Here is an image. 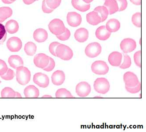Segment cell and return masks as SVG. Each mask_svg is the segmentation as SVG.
<instances>
[{"label": "cell", "instance_id": "cell-21", "mask_svg": "<svg viewBox=\"0 0 146 132\" xmlns=\"http://www.w3.org/2000/svg\"><path fill=\"white\" fill-rule=\"evenodd\" d=\"M72 4L75 9L82 12L88 10L90 7V3L87 4L83 0H72Z\"/></svg>", "mask_w": 146, "mask_h": 132}, {"label": "cell", "instance_id": "cell-17", "mask_svg": "<svg viewBox=\"0 0 146 132\" xmlns=\"http://www.w3.org/2000/svg\"><path fill=\"white\" fill-rule=\"evenodd\" d=\"M89 32L87 29L84 28H81L77 29L74 34V38L79 42L83 43L88 38Z\"/></svg>", "mask_w": 146, "mask_h": 132}, {"label": "cell", "instance_id": "cell-51", "mask_svg": "<svg viewBox=\"0 0 146 132\" xmlns=\"http://www.w3.org/2000/svg\"><path fill=\"white\" fill-rule=\"evenodd\" d=\"M1 83V81H0V83Z\"/></svg>", "mask_w": 146, "mask_h": 132}, {"label": "cell", "instance_id": "cell-38", "mask_svg": "<svg viewBox=\"0 0 146 132\" xmlns=\"http://www.w3.org/2000/svg\"><path fill=\"white\" fill-rule=\"evenodd\" d=\"M141 51L137 52L134 54L133 58L134 62H135L136 65L139 68L141 67Z\"/></svg>", "mask_w": 146, "mask_h": 132}, {"label": "cell", "instance_id": "cell-18", "mask_svg": "<svg viewBox=\"0 0 146 132\" xmlns=\"http://www.w3.org/2000/svg\"><path fill=\"white\" fill-rule=\"evenodd\" d=\"M95 34L98 39L102 41H106L110 37L111 32L108 31L106 26H102L97 29Z\"/></svg>", "mask_w": 146, "mask_h": 132}, {"label": "cell", "instance_id": "cell-30", "mask_svg": "<svg viewBox=\"0 0 146 132\" xmlns=\"http://www.w3.org/2000/svg\"><path fill=\"white\" fill-rule=\"evenodd\" d=\"M2 98H15V92L11 88L5 87L1 92Z\"/></svg>", "mask_w": 146, "mask_h": 132}, {"label": "cell", "instance_id": "cell-40", "mask_svg": "<svg viewBox=\"0 0 146 132\" xmlns=\"http://www.w3.org/2000/svg\"><path fill=\"white\" fill-rule=\"evenodd\" d=\"M8 66L5 62L0 59V76L4 75L8 70Z\"/></svg>", "mask_w": 146, "mask_h": 132}, {"label": "cell", "instance_id": "cell-12", "mask_svg": "<svg viewBox=\"0 0 146 132\" xmlns=\"http://www.w3.org/2000/svg\"><path fill=\"white\" fill-rule=\"evenodd\" d=\"M123 80L126 86L133 87L137 86L139 82L136 74L130 71L126 72L124 74Z\"/></svg>", "mask_w": 146, "mask_h": 132}, {"label": "cell", "instance_id": "cell-4", "mask_svg": "<svg viewBox=\"0 0 146 132\" xmlns=\"http://www.w3.org/2000/svg\"><path fill=\"white\" fill-rule=\"evenodd\" d=\"M48 28L51 33L55 35L62 34L66 29L63 21L58 19H55L50 21Z\"/></svg>", "mask_w": 146, "mask_h": 132}, {"label": "cell", "instance_id": "cell-36", "mask_svg": "<svg viewBox=\"0 0 146 132\" xmlns=\"http://www.w3.org/2000/svg\"><path fill=\"white\" fill-rule=\"evenodd\" d=\"M71 36V33L70 31L68 28H66L65 31L62 34L59 35H56V37L61 41H66L69 39Z\"/></svg>", "mask_w": 146, "mask_h": 132}, {"label": "cell", "instance_id": "cell-9", "mask_svg": "<svg viewBox=\"0 0 146 132\" xmlns=\"http://www.w3.org/2000/svg\"><path fill=\"white\" fill-rule=\"evenodd\" d=\"M6 45L10 51L11 52H18L22 49L23 43L20 38L13 37L8 40Z\"/></svg>", "mask_w": 146, "mask_h": 132}, {"label": "cell", "instance_id": "cell-10", "mask_svg": "<svg viewBox=\"0 0 146 132\" xmlns=\"http://www.w3.org/2000/svg\"><path fill=\"white\" fill-rule=\"evenodd\" d=\"M49 62V56L44 53H39L34 56L33 63L37 68L44 69L48 66Z\"/></svg>", "mask_w": 146, "mask_h": 132}, {"label": "cell", "instance_id": "cell-27", "mask_svg": "<svg viewBox=\"0 0 146 132\" xmlns=\"http://www.w3.org/2000/svg\"><path fill=\"white\" fill-rule=\"evenodd\" d=\"M37 50V46L33 42H28L25 44L24 46V51L25 53L29 56H33Z\"/></svg>", "mask_w": 146, "mask_h": 132}, {"label": "cell", "instance_id": "cell-26", "mask_svg": "<svg viewBox=\"0 0 146 132\" xmlns=\"http://www.w3.org/2000/svg\"><path fill=\"white\" fill-rule=\"evenodd\" d=\"M12 9L9 7L0 8V23H3L13 15Z\"/></svg>", "mask_w": 146, "mask_h": 132}, {"label": "cell", "instance_id": "cell-3", "mask_svg": "<svg viewBox=\"0 0 146 132\" xmlns=\"http://www.w3.org/2000/svg\"><path fill=\"white\" fill-rule=\"evenodd\" d=\"M94 86L95 90L100 94H105L110 89V84L108 80L104 78H98L94 81Z\"/></svg>", "mask_w": 146, "mask_h": 132}, {"label": "cell", "instance_id": "cell-45", "mask_svg": "<svg viewBox=\"0 0 146 132\" xmlns=\"http://www.w3.org/2000/svg\"><path fill=\"white\" fill-rule=\"evenodd\" d=\"M23 1L26 5H29L34 3L36 0H23Z\"/></svg>", "mask_w": 146, "mask_h": 132}, {"label": "cell", "instance_id": "cell-8", "mask_svg": "<svg viewBox=\"0 0 146 132\" xmlns=\"http://www.w3.org/2000/svg\"><path fill=\"white\" fill-rule=\"evenodd\" d=\"M33 81L40 87H47L49 85V78L46 74L42 73L39 72L35 74L33 76Z\"/></svg>", "mask_w": 146, "mask_h": 132}, {"label": "cell", "instance_id": "cell-14", "mask_svg": "<svg viewBox=\"0 0 146 132\" xmlns=\"http://www.w3.org/2000/svg\"><path fill=\"white\" fill-rule=\"evenodd\" d=\"M66 79L65 73L62 70H58L53 73L51 76L52 83L55 86H61Z\"/></svg>", "mask_w": 146, "mask_h": 132}, {"label": "cell", "instance_id": "cell-13", "mask_svg": "<svg viewBox=\"0 0 146 132\" xmlns=\"http://www.w3.org/2000/svg\"><path fill=\"white\" fill-rule=\"evenodd\" d=\"M80 15L76 12H69L67 15V21L69 26L77 27L80 25L82 22Z\"/></svg>", "mask_w": 146, "mask_h": 132}, {"label": "cell", "instance_id": "cell-33", "mask_svg": "<svg viewBox=\"0 0 146 132\" xmlns=\"http://www.w3.org/2000/svg\"><path fill=\"white\" fill-rule=\"evenodd\" d=\"M15 75V74L14 70L9 68L5 74L0 76L1 77V78L4 80H6V81H10V80L13 79Z\"/></svg>", "mask_w": 146, "mask_h": 132}, {"label": "cell", "instance_id": "cell-34", "mask_svg": "<svg viewBox=\"0 0 146 132\" xmlns=\"http://www.w3.org/2000/svg\"><path fill=\"white\" fill-rule=\"evenodd\" d=\"M7 38V32L5 26L0 23V45L3 44Z\"/></svg>", "mask_w": 146, "mask_h": 132}, {"label": "cell", "instance_id": "cell-23", "mask_svg": "<svg viewBox=\"0 0 146 132\" xmlns=\"http://www.w3.org/2000/svg\"><path fill=\"white\" fill-rule=\"evenodd\" d=\"M6 31L11 34H14L18 31L19 25L17 21L13 19H11L6 23L5 26Z\"/></svg>", "mask_w": 146, "mask_h": 132}, {"label": "cell", "instance_id": "cell-24", "mask_svg": "<svg viewBox=\"0 0 146 132\" xmlns=\"http://www.w3.org/2000/svg\"><path fill=\"white\" fill-rule=\"evenodd\" d=\"M106 28L110 32H115L119 31L120 27V23L117 19H111L108 21Z\"/></svg>", "mask_w": 146, "mask_h": 132}, {"label": "cell", "instance_id": "cell-29", "mask_svg": "<svg viewBox=\"0 0 146 132\" xmlns=\"http://www.w3.org/2000/svg\"><path fill=\"white\" fill-rule=\"evenodd\" d=\"M55 96L57 98H73L71 93L67 89L65 88L58 89L55 93Z\"/></svg>", "mask_w": 146, "mask_h": 132}, {"label": "cell", "instance_id": "cell-35", "mask_svg": "<svg viewBox=\"0 0 146 132\" xmlns=\"http://www.w3.org/2000/svg\"><path fill=\"white\" fill-rule=\"evenodd\" d=\"M46 1L49 8L55 9L60 5L62 0H46Z\"/></svg>", "mask_w": 146, "mask_h": 132}, {"label": "cell", "instance_id": "cell-44", "mask_svg": "<svg viewBox=\"0 0 146 132\" xmlns=\"http://www.w3.org/2000/svg\"><path fill=\"white\" fill-rule=\"evenodd\" d=\"M130 1L134 5H139L141 4V0H130Z\"/></svg>", "mask_w": 146, "mask_h": 132}, {"label": "cell", "instance_id": "cell-1", "mask_svg": "<svg viewBox=\"0 0 146 132\" xmlns=\"http://www.w3.org/2000/svg\"><path fill=\"white\" fill-rule=\"evenodd\" d=\"M16 80L20 85L25 86L31 81V73L27 67L23 66L16 69Z\"/></svg>", "mask_w": 146, "mask_h": 132}, {"label": "cell", "instance_id": "cell-47", "mask_svg": "<svg viewBox=\"0 0 146 132\" xmlns=\"http://www.w3.org/2000/svg\"><path fill=\"white\" fill-rule=\"evenodd\" d=\"M15 98H22V96L19 92H15Z\"/></svg>", "mask_w": 146, "mask_h": 132}, {"label": "cell", "instance_id": "cell-22", "mask_svg": "<svg viewBox=\"0 0 146 132\" xmlns=\"http://www.w3.org/2000/svg\"><path fill=\"white\" fill-rule=\"evenodd\" d=\"M87 22L93 26H95L101 22V18L99 15L96 11H93L86 15Z\"/></svg>", "mask_w": 146, "mask_h": 132}, {"label": "cell", "instance_id": "cell-5", "mask_svg": "<svg viewBox=\"0 0 146 132\" xmlns=\"http://www.w3.org/2000/svg\"><path fill=\"white\" fill-rule=\"evenodd\" d=\"M109 67L106 62L102 60L95 61L91 65V70L97 75H105L108 72Z\"/></svg>", "mask_w": 146, "mask_h": 132}, {"label": "cell", "instance_id": "cell-52", "mask_svg": "<svg viewBox=\"0 0 146 132\" xmlns=\"http://www.w3.org/2000/svg\"><path fill=\"white\" fill-rule=\"evenodd\" d=\"M36 1H38V0H36Z\"/></svg>", "mask_w": 146, "mask_h": 132}, {"label": "cell", "instance_id": "cell-6", "mask_svg": "<svg viewBox=\"0 0 146 132\" xmlns=\"http://www.w3.org/2000/svg\"><path fill=\"white\" fill-rule=\"evenodd\" d=\"M102 48L98 42H93L89 44L86 48L85 52L86 55L90 58H95L100 54Z\"/></svg>", "mask_w": 146, "mask_h": 132}, {"label": "cell", "instance_id": "cell-20", "mask_svg": "<svg viewBox=\"0 0 146 132\" xmlns=\"http://www.w3.org/2000/svg\"><path fill=\"white\" fill-rule=\"evenodd\" d=\"M8 62L10 67L15 69L24 64L23 59L18 55L11 56L8 59Z\"/></svg>", "mask_w": 146, "mask_h": 132}, {"label": "cell", "instance_id": "cell-7", "mask_svg": "<svg viewBox=\"0 0 146 132\" xmlns=\"http://www.w3.org/2000/svg\"><path fill=\"white\" fill-rule=\"evenodd\" d=\"M91 90L90 85L86 82H81L76 86V93L80 97H86L89 95Z\"/></svg>", "mask_w": 146, "mask_h": 132}, {"label": "cell", "instance_id": "cell-32", "mask_svg": "<svg viewBox=\"0 0 146 132\" xmlns=\"http://www.w3.org/2000/svg\"><path fill=\"white\" fill-rule=\"evenodd\" d=\"M132 21L134 25L138 27H141V14L137 13L132 16Z\"/></svg>", "mask_w": 146, "mask_h": 132}, {"label": "cell", "instance_id": "cell-39", "mask_svg": "<svg viewBox=\"0 0 146 132\" xmlns=\"http://www.w3.org/2000/svg\"><path fill=\"white\" fill-rule=\"evenodd\" d=\"M118 4L119 10L118 11H124L127 7V1L126 0H115Z\"/></svg>", "mask_w": 146, "mask_h": 132}, {"label": "cell", "instance_id": "cell-48", "mask_svg": "<svg viewBox=\"0 0 146 132\" xmlns=\"http://www.w3.org/2000/svg\"><path fill=\"white\" fill-rule=\"evenodd\" d=\"M42 98H52V96L49 95H45L42 96Z\"/></svg>", "mask_w": 146, "mask_h": 132}, {"label": "cell", "instance_id": "cell-41", "mask_svg": "<svg viewBox=\"0 0 146 132\" xmlns=\"http://www.w3.org/2000/svg\"><path fill=\"white\" fill-rule=\"evenodd\" d=\"M60 44V43L56 42H52L50 44L49 46V50L50 52L52 55L54 56H56L55 51H56L57 46Z\"/></svg>", "mask_w": 146, "mask_h": 132}, {"label": "cell", "instance_id": "cell-37", "mask_svg": "<svg viewBox=\"0 0 146 132\" xmlns=\"http://www.w3.org/2000/svg\"><path fill=\"white\" fill-rule=\"evenodd\" d=\"M125 89L127 92L129 93H132V94H135V93H138L141 90V85L140 82L139 83L137 86H135L133 87H129L125 86Z\"/></svg>", "mask_w": 146, "mask_h": 132}, {"label": "cell", "instance_id": "cell-31", "mask_svg": "<svg viewBox=\"0 0 146 132\" xmlns=\"http://www.w3.org/2000/svg\"><path fill=\"white\" fill-rule=\"evenodd\" d=\"M132 61L130 56L127 54H124V61L119 66L121 69H125L128 68L131 66Z\"/></svg>", "mask_w": 146, "mask_h": 132}, {"label": "cell", "instance_id": "cell-25", "mask_svg": "<svg viewBox=\"0 0 146 132\" xmlns=\"http://www.w3.org/2000/svg\"><path fill=\"white\" fill-rule=\"evenodd\" d=\"M104 6L107 8L110 15L115 13L119 10L118 4L115 0H106Z\"/></svg>", "mask_w": 146, "mask_h": 132}, {"label": "cell", "instance_id": "cell-42", "mask_svg": "<svg viewBox=\"0 0 146 132\" xmlns=\"http://www.w3.org/2000/svg\"><path fill=\"white\" fill-rule=\"evenodd\" d=\"M55 63L54 60L51 57H49V62L48 64L43 69L45 71L50 72L52 71L55 67Z\"/></svg>", "mask_w": 146, "mask_h": 132}, {"label": "cell", "instance_id": "cell-46", "mask_svg": "<svg viewBox=\"0 0 146 132\" xmlns=\"http://www.w3.org/2000/svg\"><path fill=\"white\" fill-rule=\"evenodd\" d=\"M1 1L3 3L6 4H10L13 3V2L10 1L9 0H1Z\"/></svg>", "mask_w": 146, "mask_h": 132}, {"label": "cell", "instance_id": "cell-50", "mask_svg": "<svg viewBox=\"0 0 146 132\" xmlns=\"http://www.w3.org/2000/svg\"><path fill=\"white\" fill-rule=\"evenodd\" d=\"M10 1H11V2H14V1H16V0H9Z\"/></svg>", "mask_w": 146, "mask_h": 132}, {"label": "cell", "instance_id": "cell-19", "mask_svg": "<svg viewBox=\"0 0 146 132\" xmlns=\"http://www.w3.org/2000/svg\"><path fill=\"white\" fill-rule=\"evenodd\" d=\"M24 94L26 98H37L40 95V92L36 87L30 85L24 89Z\"/></svg>", "mask_w": 146, "mask_h": 132}, {"label": "cell", "instance_id": "cell-15", "mask_svg": "<svg viewBox=\"0 0 146 132\" xmlns=\"http://www.w3.org/2000/svg\"><path fill=\"white\" fill-rule=\"evenodd\" d=\"M122 55L121 53L115 51L109 55L108 61L109 64L114 67H119L121 64Z\"/></svg>", "mask_w": 146, "mask_h": 132}, {"label": "cell", "instance_id": "cell-16", "mask_svg": "<svg viewBox=\"0 0 146 132\" xmlns=\"http://www.w3.org/2000/svg\"><path fill=\"white\" fill-rule=\"evenodd\" d=\"M33 36L35 41L38 43H42L48 39V33L44 29H37L34 31Z\"/></svg>", "mask_w": 146, "mask_h": 132}, {"label": "cell", "instance_id": "cell-53", "mask_svg": "<svg viewBox=\"0 0 146 132\" xmlns=\"http://www.w3.org/2000/svg\"></svg>", "mask_w": 146, "mask_h": 132}, {"label": "cell", "instance_id": "cell-43", "mask_svg": "<svg viewBox=\"0 0 146 132\" xmlns=\"http://www.w3.org/2000/svg\"><path fill=\"white\" fill-rule=\"evenodd\" d=\"M42 9L43 12L45 13H50L54 11V9H50L46 4V0H43L42 2Z\"/></svg>", "mask_w": 146, "mask_h": 132}, {"label": "cell", "instance_id": "cell-2", "mask_svg": "<svg viewBox=\"0 0 146 132\" xmlns=\"http://www.w3.org/2000/svg\"><path fill=\"white\" fill-rule=\"evenodd\" d=\"M56 56L64 60H69L73 56V51L70 48L60 44L57 46L55 51Z\"/></svg>", "mask_w": 146, "mask_h": 132}, {"label": "cell", "instance_id": "cell-49", "mask_svg": "<svg viewBox=\"0 0 146 132\" xmlns=\"http://www.w3.org/2000/svg\"><path fill=\"white\" fill-rule=\"evenodd\" d=\"M83 1L84 2H85V3H87V4H89V3H90V2H92L93 0H83Z\"/></svg>", "mask_w": 146, "mask_h": 132}, {"label": "cell", "instance_id": "cell-11", "mask_svg": "<svg viewBox=\"0 0 146 132\" xmlns=\"http://www.w3.org/2000/svg\"><path fill=\"white\" fill-rule=\"evenodd\" d=\"M136 42L135 40L131 38H125L121 42V49L125 53L132 52L136 49Z\"/></svg>", "mask_w": 146, "mask_h": 132}, {"label": "cell", "instance_id": "cell-28", "mask_svg": "<svg viewBox=\"0 0 146 132\" xmlns=\"http://www.w3.org/2000/svg\"><path fill=\"white\" fill-rule=\"evenodd\" d=\"M94 11L98 13L101 18V22H104L107 19L109 14L108 10L104 6H100L96 7L94 9Z\"/></svg>", "mask_w": 146, "mask_h": 132}]
</instances>
